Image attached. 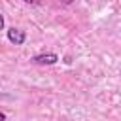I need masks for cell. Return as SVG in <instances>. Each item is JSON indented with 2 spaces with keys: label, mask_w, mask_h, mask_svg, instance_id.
I'll return each mask as SVG.
<instances>
[{
  "label": "cell",
  "mask_w": 121,
  "mask_h": 121,
  "mask_svg": "<svg viewBox=\"0 0 121 121\" xmlns=\"http://www.w3.org/2000/svg\"><path fill=\"white\" fill-rule=\"evenodd\" d=\"M34 64H40V66H51L55 62H59V55L55 53H42V55H36L30 59Z\"/></svg>",
  "instance_id": "cell-1"
},
{
  "label": "cell",
  "mask_w": 121,
  "mask_h": 121,
  "mask_svg": "<svg viewBox=\"0 0 121 121\" xmlns=\"http://www.w3.org/2000/svg\"><path fill=\"white\" fill-rule=\"evenodd\" d=\"M8 40H9L13 45H23L25 40H26V32L21 30V28L11 26V28H8Z\"/></svg>",
  "instance_id": "cell-2"
},
{
  "label": "cell",
  "mask_w": 121,
  "mask_h": 121,
  "mask_svg": "<svg viewBox=\"0 0 121 121\" xmlns=\"http://www.w3.org/2000/svg\"><path fill=\"white\" fill-rule=\"evenodd\" d=\"M23 2H26V4H30V6H38V4H40V0H23Z\"/></svg>",
  "instance_id": "cell-3"
},
{
  "label": "cell",
  "mask_w": 121,
  "mask_h": 121,
  "mask_svg": "<svg viewBox=\"0 0 121 121\" xmlns=\"http://www.w3.org/2000/svg\"><path fill=\"white\" fill-rule=\"evenodd\" d=\"M4 28V17H2V13H0V30Z\"/></svg>",
  "instance_id": "cell-4"
},
{
  "label": "cell",
  "mask_w": 121,
  "mask_h": 121,
  "mask_svg": "<svg viewBox=\"0 0 121 121\" xmlns=\"http://www.w3.org/2000/svg\"><path fill=\"white\" fill-rule=\"evenodd\" d=\"M0 121H6V113L4 112H0Z\"/></svg>",
  "instance_id": "cell-5"
},
{
  "label": "cell",
  "mask_w": 121,
  "mask_h": 121,
  "mask_svg": "<svg viewBox=\"0 0 121 121\" xmlns=\"http://www.w3.org/2000/svg\"><path fill=\"white\" fill-rule=\"evenodd\" d=\"M62 2H64V4H72L74 0H62Z\"/></svg>",
  "instance_id": "cell-6"
}]
</instances>
